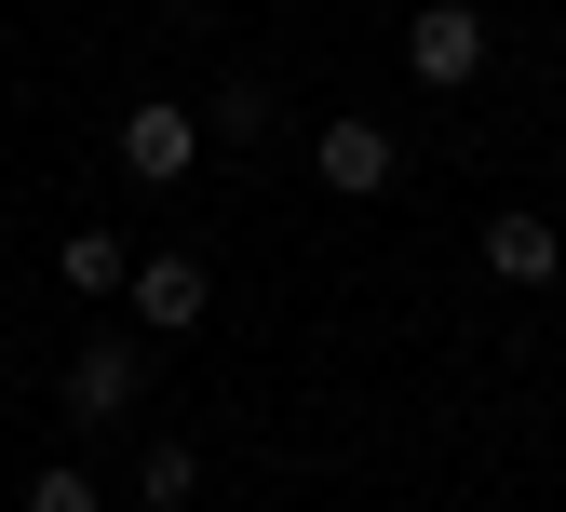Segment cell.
<instances>
[{"label": "cell", "mask_w": 566, "mask_h": 512, "mask_svg": "<svg viewBox=\"0 0 566 512\" xmlns=\"http://www.w3.org/2000/svg\"><path fill=\"white\" fill-rule=\"evenodd\" d=\"M108 149H122V176H135V189H176V176L202 163V108H176V95H135Z\"/></svg>", "instance_id": "cell-1"}, {"label": "cell", "mask_w": 566, "mask_h": 512, "mask_svg": "<svg viewBox=\"0 0 566 512\" xmlns=\"http://www.w3.org/2000/svg\"><path fill=\"white\" fill-rule=\"evenodd\" d=\"M405 82H432V95L485 82V14H472V0H418V28H405Z\"/></svg>", "instance_id": "cell-2"}, {"label": "cell", "mask_w": 566, "mask_h": 512, "mask_svg": "<svg viewBox=\"0 0 566 512\" xmlns=\"http://www.w3.org/2000/svg\"><path fill=\"white\" fill-rule=\"evenodd\" d=\"M135 391H149V351H135V337H82V351H67V418H82V431H122Z\"/></svg>", "instance_id": "cell-3"}, {"label": "cell", "mask_w": 566, "mask_h": 512, "mask_svg": "<svg viewBox=\"0 0 566 512\" xmlns=\"http://www.w3.org/2000/svg\"><path fill=\"white\" fill-rule=\"evenodd\" d=\"M122 311H135V337H189L202 311H217V283H202V257H135Z\"/></svg>", "instance_id": "cell-4"}, {"label": "cell", "mask_w": 566, "mask_h": 512, "mask_svg": "<svg viewBox=\"0 0 566 512\" xmlns=\"http://www.w3.org/2000/svg\"><path fill=\"white\" fill-rule=\"evenodd\" d=\"M311 176H324L337 202H378V189H391V122H365V108H337V122L311 135Z\"/></svg>", "instance_id": "cell-5"}, {"label": "cell", "mask_w": 566, "mask_h": 512, "mask_svg": "<svg viewBox=\"0 0 566 512\" xmlns=\"http://www.w3.org/2000/svg\"><path fill=\"white\" fill-rule=\"evenodd\" d=\"M485 270H500V283H553L566 270V230L526 216V202H500V216H485Z\"/></svg>", "instance_id": "cell-6"}, {"label": "cell", "mask_w": 566, "mask_h": 512, "mask_svg": "<svg viewBox=\"0 0 566 512\" xmlns=\"http://www.w3.org/2000/svg\"><path fill=\"white\" fill-rule=\"evenodd\" d=\"M54 270H67V297H122V283H135V257H122L108 230H67V243H54Z\"/></svg>", "instance_id": "cell-7"}, {"label": "cell", "mask_w": 566, "mask_h": 512, "mask_svg": "<svg viewBox=\"0 0 566 512\" xmlns=\"http://www.w3.org/2000/svg\"><path fill=\"white\" fill-rule=\"evenodd\" d=\"M270 135V82L243 67V82H217V108H202V149H256Z\"/></svg>", "instance_id": "cell-8"}, {"label": "cell", "mask_w": 566, "mask_h": 512, "mask_svg": "<svg viewBox=\"0 0 566 512\" xmlns=\"http://www.w3.org/2000/svg\"><path fill=\"white\" fill-rule=\"evenodd\" d=\"M135 499H149V512H189V499H202V459H189V431H163V446L135 459Z\"/></svg>", "instance_id": "cell-9"}, {"label": "cell", "mask_w": 566, "mask_h": 512, "mask_svg": "<svg viewBox=\"0 0 566 512\" xmlns=\"http://www.w3.org/2000/svg\"><path fill=\"white\" fill-rule=\"evenodd\" d=\"M14 512H108V499H95V472H82V459H54V472H28V499H14Z\"/></svg>", "instance_id": "cell-10"}, {"label": "cell", "mask_w": 566, "mask_h": 512, "mask_svg": "<svg viewBox=\"0 0 566 512\" xmlns=\"http://www.w3.org/2000/svg\"><path fill=\"white\" fill-rule=\"evenodd\" d=\"M163 14H202V0H163Z\"/></svg>", "instance_id": "cell-11"}]
</instances>
